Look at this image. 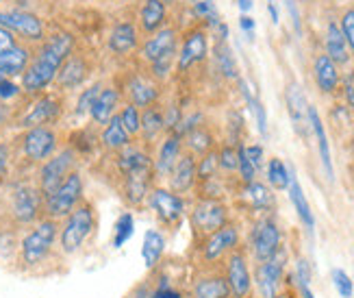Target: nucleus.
I'll return each mask as SVG.
<instances>
[{
  "instance_id": "6",
  "label": "nucleus",
  "mask_w": 354,
  "mask_h": 298,
  "mask_svg": "<svg viewBox=\"0 0 354 298\" xmlns=\"http://www.w3.org/2000/svg\"><path fill=\"white\" fill-rule=\"evenodd\" d=\"M192 229L198 235H211L213 231L222 229L226 222V207L218 198H200L189 211Z\"/></svg>"
},
{
  "instance_id": "18",
  "label": "nucleus",
  "mask_w": 354,
  "mask_h": 298,
  "mask_svg": "<svg viewBox=\"0 0 354 298\" xmlns=\"http://www.w3.org/2000/svg\"><path fill=\"white\" fill-rule=\"evenodd\" d=\"M285 98H287V112L291 122H294L296 131L304 135V129L309 127V105H306L302 87L298 83H289Z\"/></svg>"
},
{
  "instance_id": "12",
  "label": "nucleus",
  "mask_w": 354,
  "mask_h": 298,
  "mask_svg": "<svg viewBox=\"0 0 354 298\" xmlns=\"http://www.w3.org/2000/svg\"><path fill=\"white\" fill-rule=\"evenodd\" d=\"M22 146L30 161H46L57 148V135L48 127H33L26 131Z\"/></svg>"
},
{
  "instance_id": "53",
  "label": "nucleus",
  "mask_w": 354,
  "mask_h": 298,
  "mask_svg": "<svg viewBox=\"0 0 354 298\" xmlns=\"http://www.w3.org/2000/svg\"><path fill=\"white\" fill-rule=\"evenodd\" d=\"M243 150H245V157H248V161L254 168H259L261 161H263V148L261 146H243Z\"/></svg>"
},
{
  "instance_id": "16",
  "label": "nucleus",
  "mask_w": 354,
  "mask_h": 298,
  "mask_svg": "<svg viewBox=\"0 0 354 298\" xmlns=\"http://www.w3.org/2000/svg\"><path fill=\"white\" fill-rule=\"evenodd\" d=\"M196 168H198V164H196V157L192 152L178 157V161L174 164V168L170 172V190L174 194L180 196V194H187L192 190L196 179H198Z\"/></svg>"
},
{
  "instance_id": "19",
  "label": "nucleus",
  "mask_w": 354,
  "mask_h": 298,
  "mask_svg": "<svg viewBox=\"0 0 354 298\" xmlns=\"http://www.w3.org/2000/svg\"><path fill=\"white\" fill-rule=\"evenodd\" d=\"M176 51V35L172 28H159L155 35L148 37L146 44L142 46V57L148 61V64H155L157 59H161L163 55Z\"/></svg>"
},
{
  "instance_id": "45",
  "label": "nucleus",
  "mask_w": 354,
  "mask_h": 298,
  "mask_svg": "<svg viewBox=\"0 0 354 298\" xmlns=\"http://www.w3.org/2000/svg\"><path fill=\"white\" fill-rule=\"evenodd\" d=\"M330 277H333V283H335L337 292H339V296H342V298H352L354 281H352L342 268H335V270L330 272Z\"/></svg>"
},
{
  "instance_id": "59",
  "label": "nucleus",
  "mask_w": 354,
  "mask_h": 298,
  "mask_svg": "<svg viewBox=\"0 0 354 298\" xmlns=\"http://www.w3.org/2000/svg\"><path fill=\"white\" fill-rule=\"evenodd\" d=\"M163 298H183V292H180V290H176L174 286H170V288L165 290Z\"/></svg>"
},
{
  "instance_id": "13",
  "label": "nucleus",
  "mask_w": 354,
  "mask_h": 298,
  "mask_svg": "<svg viewBox=\"0 0 354 298\" xmlns=\"http://www.w3.org/2000/svg\"><path fill=\"white\" fill-rule=\"evenodd\" d=\"M283 268H285V253L279 250L272 259L259 263L257 268V286L263 298H276L279 294V283L283 279Z\"/></svg>"
},
{
  "instance_id": "43",
  "label": "nucleus",
  "mask_w": 354,
  "mask_h": 298,
  "mask_svg": "<svg viewBox=\"0 0 354 298\" xmlns=\"http://www.w3.org/2000/svg\"><path fill=\"white\" fill-rule=\"evenodd\" d=\"M218 168H220V157L215 152H207V155H203V161H200L196 168V177L207 183L215 177Z\"/></svg>"
},
{
  "instance_id": "60",
  "label": "nucleus",
  "mask_w": 354,
  "mask_h": 298,
  "mask_svg": "<svg viewBox=\"0 0 354 298\" xmlns=\"http://www.w3.org/2000/svg\"><path fill=\"white\" fill-rule=\"evenodd\" d=\"M237 5H239L241 11H250V9H252V3H250V0H237Z\"/></svg>"
},
{
  "instance_id": "48",
  "label": "nucleus",
  "mask_w": 354,
  "mask_h": 298,
  "mask_svg": "<svg viewBox=\"0 0 354 298\" xmlns=\"http://www.w3.org/2000/svg\"><path fill=\"white\" fill-rule=\"evenodd\" d=\"M218 157H220V168H224V170H237L239 157H237V150L233 146H224Z\"/></svg>"
},
{
  "instance_id": "47",
  "label": "nucleus",
  "mask_w": 354,
  "mask_h": 298,
  "mask_svg": "<svg viewBox=\"0 0 354 298\" xmlns=\"http://www.w3.org/2000/svg\"><path fill=\"white\" fill-rule=\"evenodd\" d=\"M237 157H239V164H237V170L241 172V177H243V181L245 183H250V181H254V175H257V168L248 161V157H245V150H243V146H239V150H237Z\"/></svg>"
},
{
  "instance_id": "57",
  "label": "nucleus",
  "mask_w": 354,
  "mask_h": 298,
  "mask_svg": "<svg viewBox=\"0 0 354 298\" xmlns=\"http://www.w3.org/2000/svg\"><path fill=\"white\" fill-rule=\"evenodd\" d=\"M268 11H270V15H272V22H274V24H279V9H276L274 0H270V3H268Z\"/></svg>"
},
{
  "instance_id": "44",
  "label": "nucleus",
  "mask_w": 354,
  "mask_h": 298,
  "mask_svg": "<svg viewBox=\"0 0 354 298\" xmlns=\"http://www.w3.org/2000/svg\"><path fill=\"white\" fill-rule=\"evenodd\" d=\"M102 91V85L96 83V85H91L89 89H85L81 96H79V103H76V116H85L89 114V109L94 107L96 98H98V94Z\"/></svg>"
},
{
  "instance_id": "49",
  "label": "nucleus",
  "mask_w": 354,
  "mask_h": 298,
  "mask_svg": "<svg viewBox=\"0 0 354 298\" xmlns=\"http://www.w3.org/2000/svg\"><path fill=\"white\" fill-rule=\"evenodd\" d=\"M294 279H296L298 288L309 286V281H311V265H309V261H306V259H298V263H296V272H294Z\"/></svg>"
},
{
  "instance_id": "55",
  "label": "nucleus",
  "mask_w": 354,
  "mask_h": 298,
  "mask_svg": "<svg viewBox=\"0 0 354 298\" xmlns=\"http://www.w3.org/2000/svg\"><path fill=\"white\" fill-rule=\"evenodd\" d=\"M239 26H241V30H245L248 40H252V35H254V20L250 18V15H241V18H239Z\"/></svg>"
},
{
  "instance_id": "37",
  "label": "nucleus",
  "mask_w": 354,
  "mask_h": 298,
  "mask_svg": "<svg viewBox=\"0 0 354 298\" xmlns=\"http://www.w3.org/2000/svg\"><path fill=\"white\" fill-rule=\"evenodd\" d=\"M243 196L248 198V202L254 207V209H270L274 205V196L270 194V190L259 181H250L245 183V190H243Z\"/></svg>"
},
{
  "instance_id": "14",
  "label": "nucleus",
  "mask_w": 354,
  "mask_h": 298,
  "mask_svg": "<svg viewBox=\"0 0 354 298\" xmlns=\"http://www.w3.org/2000/svg\"><path fill=\"white\" fill-rule=\"evenodd\" d=\"M0 26L24 35L26 40H41L44 26L33 13L26 11H0Z\"/></svg>"
},
{
  "instance_id": "36",
  "label": "nucleus",
  "mask_w": 354,
  "mask_h": 298,
  "mask_svg": "<svg viewBox=\"0 0 354 298\" xmlns=\"http://www.w3.org/2000/svg\"><path fill=\"white\" fill-rule=\"evenodd\" d=\"M165 20V5L163 0H146L142 7V26L146 33H157Z\"/></svg>"
},
{
  "instance_id": "25",
  "label": "nucleus",
  "mask_w": 354,
  "mask_h": 298,
  "mask_svg": "<svg viewBox=\"0 0 354 298\" xmlns=\"http://www.w3.org/2000/svg\"><path fill=\"white\" fill-rule=\"evenodd\" d=\"M189 298H230V290L226 279L220 274H207L196 279V283L192 286Z\"/></svg>"
},
{
  "instance_id": "1",
  "label": "nucleus",
  "mask_w": 354,
  "mask_h": 298,
  "mask_svg": "<svg viewBox=\"0 0 354 298\" xmlns=\"http://www.w3.org/2000/svg\"><path fill=\"white\" fill-rule=\"evenodd\" d=\"M72 46H74V37L68 33L53 35L48 42H46V46L39 51L35 61L22 74L24 91L35 94V91H41V89L48 87L57 78L61 66H64V61L70 57Z\"/></svg>"
},
{
  "instance_id": "41",
  "label": "nucleus",
  "mask_w": 354,
  "mask_h": 298,
  "mask_svg": "<svg viewBox=\"0 0 354 298\" xmlns=\"http://www.w3.org/2000/svg\"><path fill=\"white\" fill-rule=\"evenodd\" d=\"M268 179L272 183V187L276 190H287L289 187V170L281 159H272L268 166Z\"/></svg>"
},
{
  "instance_id": "4",
  "label": "nucleus",
  "mask_w": 354,
  "mask_h": 298,
  "mask_svg": "<svg viewBox=\"0 0 354 298\" xmlns=\"http://www.w3.org/2000/svg\"><path fill=\"white\" fill-rule=\"evenodd\" d=\"M83 198V179L79 172H70L66 181L57 190L44 198V209L50 220H59L72 213V209L79 205Z\"/></svg>"
},
{
  "instance_id": "30",
  "label": "nucleus",
  "mask_w": 354,
  "mask_h": 298,
  "mask_svg": "<svg viewBox=\"0 0 354 298\" xmlns=\"http://www.w3.org/2000/svg\"><path fill=\"white\" fill-rule=\"evenodd\" d=\"M137 46V30L133 24L129 22H122V24H115L111 35H109V49L111 53L115 55H129L133 49Z\"/></svg>"
},
{
  "instance_id": "56",
  "label": "nucleus",
  "mask_w": 354,
  "mask_h": 298,
  "mask_svg": "<svg viewBox=\"0 0 354 298\" xmlns=\"http://www.w3.org/2000/svg\"><path fill=\"white\" fill-rule=\"evenodd\" d=\"M346 98H348L350 107H354V76L346 81Z\"/></svg>"
},
{
  "instance_id": "24",
  "label": "nucleus",
  "mask_w": 354,
  "mask_h": 298,
  "mask_svg": "<svg viewBox=\"0 0 354 298\" xmlns=\"http://www.w3.org/2000/svg\"><path fill=\"white\" fill-rule=\"evenodd\" d=\"M59 112H61L59 100L53 98V96H46V98L37 100L33 107H30V112L22 118V127H26V129L41 127V124L55 120L59 116Z\"/></svg>"
},
{
  "instance_id": "23",
  "label": "nucleus",
  "mask_w": 354,
  "mask_h": 298,
  "mask_svg": "<svg viewBox=\"0 0 354 298\" xmlns=\"http://www.w3.org/2000/svg\"><path fill=\"white\" fill-rule=\"evenodd\" d=\"M309 127L313 129L315 137H317V148H319V157H322V166H324L326 179L333 181L335 179V168H333V159H330V148H328V137H326V129L324 122H322L317 109L309 105Z\"/></svg>"
},
{
  "instance_id": "10",
  "label": "nucleus",
  "mask_w": 354,
  "mask_h": 298,
  "mask_svg": "<svg viewBox=\"0 0 354 298\" xmlns=\"http://www.w3.org/2000/svg\"><path fill=\"white\" fill-rule=\"evenodd\" d=\"M226 283L230 290V298H245L252 288V277L248 270V261H245L243 253L233 250L226 263Z\"/></svg>"
},
{
  "instance_id": "7",
  "label": "nucleus",
  "mask_w": 354,
  "mask_h": 298,
  "mask_svg": "<svg viewBox=\"0 0 354 298\" xmlns=\"http://www.w3.org/2000/svg\"><path fill=\"white\" fill-rule=\"evenodd\" d=\"M74 168V150L66 148L61 150L59 155H55L53 159H48L44 164L41 172H39V192L41 196H50L57 187L66 181V177L72 172Z\"/></svg>"
},
{
  "instance_id": "52",
  "label": "nucleus",
  "mask_w": 354,
  "mask_h": 298,
  "mask_svg": "<svg viewBox=\"0 0 354 298\" xmlns=\"http://www.w3.org/2000/svg\"><path fill=\"white\" fill-rule=\"evenodd\" d=\"M15 46H18V44H15L11 30H7L5 26H0V55L11 51V49H15Z\"/></svg>"
},
{
  "instance_id": "33",
  "label": "nucleus",
  "mask_w": 354,
  "mask_h": 298,
  "mask_svg": "<svg viewBox=\"0 0 354 298\" xmlns=\"http://www.w3.org/2000/svg\"><path fill=\"white\" fill-rule=\"evenodd\" d=\"M100 139H102L104 148H109V150H122L124 146L131 144V135L127 133L124 127H122V122H120V116H118V114L104 124L102 137H100Z\"/></svg>"
},
{
  "instance_id": "58",
  "label": "nucleus",
  "mask_w": 354,
  "mask_h": 298,
  "mask_svg": "<svg viewBox=\"0 0 354 298\" xmlns=\"http://www.w3.org/2000/svg\"><path fill=\"white\" fill-rule=\"evenodd\" d=\"M7 155H9V150H7V146L3 144V146H0V172H3V170L7 168Z\"/></svg>"
},
{
  "instance_id": "11",
  "label": "nucleus",
  "mask_w": 354,
  "mask_h": 298,
  "mask_svg": "<svg viewBox=\"0 0 354 298\" xmlns=\"http://www.w3.org/2000/svg\"><path fill=\"white\" fill-rule=\"evenodd\" d=\"M237 244H239V229L233 225H224L222 229L207 235V240L203 242V259L209 263L218 261L226 253H233Z\"/></svg>"
},
{
  "instance_id": "61",
  "label": "nucleus",
  "mask_w": 354,
  "mask_h": 298,
  "mask_svg": "<svg viewBox=\"0 0 354 298\" xmlns=\"http://www.w3.org/2000/svg\"><path fill=\"white\" fill-rule=\"evenodd\" d=\"M300 292H302V298H315L309 286H304V288H300Z\"/></svg>"
},
{
  "instance_id": "3",
  "label": "nucleus",
  "mask_w": 354,
  "mask_h": 298,
  "mask_svg": "<svg viewBox=\"0 0 354 298\" xmlns=\"http://www.w3.org/2000/svg\"><path fill=\"white\" fill-rule=\"evenodd\" d=\"M57 240V222L55 220H41L33 231L24 235L20 244V259L26 268H35V265L44 263L46 257L50 255V250Z\"/></svg>"
},
{
  "instance_id": "40",
  "label": "nucleus",
  "mask_w": 354,
  "mask_h": 298,
  "mask_svg": "<svg viewBox=\"0 0 354 298\" xmlns=\"http://www.w3.org/2000/svg\"><path fill=\"white\" fill-rule=\"evenodd\" d=\"M118 116H120L122 127L127 129L129 135L135 137V135H140V133H142V112H140V107H135V105L129 103Z\"/></svg>"
},
{
  "instance_id": "8",
  "label": "nucleus",
  "mask_w": 354,
  "mask_h": 298,
  "mask_svg": "<svg viewBox=\"0 0 354 298\" xmlns=\"http://www.w3.org/2000/svg\"><path fill=\"white\" fill-rule=\"evenodd\" d=\"M281 250V229L272 218L259 220L252 231V253L259 263L272 259Z\"/></svg>"
},
{
  "instance_id": "31",
  "label": "nucleus",
  "mask_w": 354,
  "mask_h": 298,
  "mask_svg": "<svg viewBox=\"0 0 354 298\" xmlns=\"http://www.w3.org/2000/svg\"><path fill=\"white\" fill-rule=\"evenodd\" d=\"M315 81H317V87L322 91H335L337 85H339V72H337V66L330 61L328 55H319L315 59Z\"/></svg>"
},
{
  "instance_id": "50",
  "label": "nucleus",
  "mask_w": 354,
  "mask_h": 298,
  "mask_svg": "<svg viewBox=\"0 0 354 298\" xmlns=\"http://www.w3.org/2000/svg\"><path fill=\"white\" fill-rule=\"evenodd\" d=\"M342 33L346 37V42L350 44V49L354 51V9L344 13V20H342Z\"/></svg>"
},
{
  "instance_id": "27",
  "label": "nucleus",
  "mask_w": 354,
  "mask_h": 298,
  "mask_svg": "<svg viewBox=\"0 0 354 298\" xmlns=\"http://www.w3.org/2000/svg\"><path fill=\"white\" fill-rule=\"evenodd\" d=\"M118 105H120V91L115 87H102L94 107L89 109L91 120H94L96 124H106L115 116Z\"/></svg>"
},
{
  "instance_id": "2",
  "label": "nucleus",
  "mask_w": 354,
  "mask_h": 298,
  "mask_svg": "<svg viewBox=\"0 0 354 298\" xmlns=\"http://www.w3.org/2000/svg\"><path fill=\"white\" fill-rule=\"evenodd\" d=\"M96 229V213L94 207L87 202H79L70 216H66V225L59 233V244L66 255H74L83 248L89 235Z\"/></svg>"
},
{
  "instance_id": "51",
  "label": "nucleus",
  "mask_w": 354,
  "mask_h": 298,
  "mask_svg": "<svg viewBox=\"0 0 354 298\" xmlns=\"http://www.w3.org/2000/svg\"><path fill=\"white\" fill-rule=\"evenodd\" d=\"M20 94V87L15 85L11 78H5L0 76V98L3 100H9V98H15Z\"/></svg>"
},
{
  "instance_id": "26",
  "label": "nucleus",
  "mask_w": 354,
  "mask_h": 298,
  "mask_svg": "<svg viewBox=\"0 0 354 298\" xmlns=\"http://www.w3.org/2000/svg\"><path fill=\"white\" fill-rule=\"evenodd\" d=\"M289 198H291V205L296 207L298 218L302 220V225L306 227V231L313 233V229H315V218H313L309 200H306V196L302 192V185L296 179V175H294V170H289Z\"/></svg>"
},
{
  "instance_id": "54",
  "label": "nucleus",
  "mask_w": 354,
  "mask_h": 298,
  "mask_svg": "<svg viewBox=\"0 0 354 298\" xmlns=\"http://www.w3.org/2000/svg\"><path fill=\"white\" fill-rule=\"evenodd\" d=\"M285 7H287V11H289V15H291V22H294L296 33L300 35L302 26H300V13H298V7H296V0H285Z\"/></svg>"
},
{
  "instance_id": "9",
  "label": "nucleus",
  "mask_w": 354,
  "mask_h": 298,
  "mask_svg": "<svg viewBox=\"0 0 354 298\" xmlns=\"http://www.w3.org/2000/svg\"><path fill=\"white\" fill-rule=\"evenodd\" d=\"M41 205V192L33 185H18L11 196V211L20 225H30L37 220Z\"/></svg>"
},
{
  "instance_id": "15",
  "label": "nucleus",
  "mask_w": 354,
  "mask_h": 298,
  "mask_svg": "<svg viewBox=\"0 0 354 298\" xmlns=\"http://www.w3.org/2000/svg\"><path fill=\"white\" fill-rule=\"evenodd\" d=\"M118 170L122 177L140 175V172H155V159H150L146 150L129 144L118 155Z\"/></svg>"
},
{
  "instance_id": "5",
  "label": "nucleus",
  "mask_w": 354,
  "mask_h": 298,
  "mask_svg": "<svg viewBox=\"0 0 354 298\" xmlns=\"http://www.w3.org/2000/svg\"><path fill=\"white\" fill-rule=\"evenodd\" d=\"M146 202L159 218V222L165 227H176L183 220L185 209H187L185 198L174 194L172 190H167V187H152Z\"/></svg>"
},
{
  "instance_id": "28",
  "label": "nucleus",
  "mask_w": 354,
  "mask_h": 298,
  "mask_svg": "<svg viewBox=\"0 0 354 298\" xmlns=\"http://www.w3.org/2000/svg\"><path fill=\"white\" fill-rule=\"evenodd\" d=\"M87 72L89 70H87L85 59H81V57H68L64 68H61L59 74H57V83L64 89H74V87H79L85 81Z\"/></svg>"
},
{
  "instance_id": "34",
  "label": "nucleus",
  "mask_w": 354,
  "mask_h": 298,
  "mask_svg": "<svg viewBox=\"0 0 354 298\" xmlns=\"http://www.w3.org/2000/svg\"><path fill=\"white\" fill-rule=\"evenodd\" d=\"M326 53L333 64H346L348 61V42L337 24H328L326 33Z\"/></svg>"
},
{
  "instance_id": "20",
  "label": "nucleus",
  "mask_w": 354,
  "mask_h": 298,
  "mask_svg": "<svg viewBox=\"0 0 354 298\" xmlns=\"http://www.w3.org/2000/svg\"><path fill=\"white\" fill-rule=\"evenodd\" d=\"M178 157H180V135L170 133L163 139V144L159 146V155L155 159V179L170 177V172H172L174 164L178 161Z\"/></svg>"
},
{
  "instance_id": "17",
  "label": "nucleus",
  "mask_w": 354,
  "mask_h": 298,
  "mask_svg": "<svg viewBox=\"0 0 354 298\" xmlns=\"http://www.w3.org/2000/svg\"><path fill=\"white\" fill-rule=\"evenodd\" d=\"M207 51H209L207 35L203 33V30H194V33H189L183 44L180 53L176 55L178 57V61H176L178 72H187L194 64H198V61H205Z\"/></svg>"
},
{
  "instance_id": "42",
  "label": "nucleus",
  "mask_w": 354,
  "mask_h": 298,
  "mask_svg": "<svg viewBox=\"0 0 354 298\" xmlns=\"http://www.w3.org/2000/svg\"><path fill=\"white\" fill-rule=\"evenodd\" d=\"M215 59H218V68L226 78H235L237 76V64L233 59V53H230L228 46L222 42L218 44V51H215Z\"/></svg>"
},
{
  "instance_id": "46",
  "label": "nucleus",
  "mask_w": 354,
  "mask_h": 298,
  "mask_svg": "<svg viewBox=\"0 0 354 298\" xmlns=\"http://www.w3.org/2000/svg\"><path fill=\"white\" fill-rule=\"evenodd\" d=\"M194 11L198 18L203 20H209L211 24H218V9H215V3L213 0H194Z\"/></svg>"
},
{
  "instance_id": "29",
  "label": "nucleus",
  "mask_w": 354,
  "mask_h": 298,
  "mask_svg": "<svg viewBox=\"0 0 354 298\" xmlns=\"http://www.w3.org/2000/svg\"><path fill=\"white\" fill-rule=\"evenodd\" d=\"M165 253V238L163 233L157 229H148L144 235V244H142V259L146 263L148 270H155L161 257Z\"/></svg>"
},
{
  "instance_id": "32",
  "label": "nucleus",
  "mask_w": 354,
  "mask_h": 298,
  "mask_svg": "<svg viewBox=\"0 0 354 298\" xmlns=\"http://www.w3.org/2000/svg\"><path fill=\"white\" fill-rule=\"evenodd\" d=\"M26 64H28V51L22 49V46H15V49L0 55V76L11 78L24 74Z\"/></svg>"
},
{
  "instance_id": "21",
  "label": "nucleus",
  "mask_w": 354,
  "mask_h": 298,
  "mask_svg": "<svg viewBox=\"0 0 354 298\" xmlns=\"http://www.w3.org/2000/svg\"><path fill=\"white\" fill-rule=\"evenodd\" d=\"M127 91H129L131 105H135V107H150V105H155L159 98L157 83L148 76H142V74L131 78L129 85H127Z\"/></svg>"
},
{
  "instance_id": "62",
  "label": "nucleus",
  "mask_w": 354,
  "mask_h": 298,
  "mask_svg": "<svg viewBox=\"0 0 354 298\" xmlns=\"http://www.w3.org/2000/svg\"><path fill=\"white\" fill-rule=\"evenodd\" d=\"M276 298H287V296H276Z\"/></svg>"
},
{
  "instance_id": "39",
  "label": "nucleus",
  "mask_w": 354,
  "mask_h": 298,
  "mask_svg": "<svg viewBox=\"0 0 354 298\" xmlns=\"http://www.w3.org/2000/svg\"><path fill=\"white\" fill-rule=\"evenodd\" d=\"M185 142H187L192 155H207V152H211L213 137H211V133L207 129L198 127L192 133H187V139H185Z\"/></svg>"
},
{
  "instance_id": "22",
  "label": "nucleus",
  "mask_w": 354,
  "mask_h": 298,
  "mask_svg": "<svg viewBox=\"0 0 354 298\" xmlns=\"http://www.w3.org/2000/svg\"><path fill=\"white\" fill-rule=\"evenodd\" d=\"M152 179H155V172H140V175L124 177V198L129 205H144L152 190Z\"/></svg>"
},
{
  "instance_id": "38",
  "label": "nucleus",
  "mask_w": 354,
  "mask_h": 298,
  "mask_svg": "<svg viewBox=\"0 0 354 298\" xmlns=\"http://www.w3.org/2000/svg\"><path fill=\"white\" fill-rule=\"evenodd\" d=\"M133 233H135V218L131 211H124L115 220V227H113V240H111L113 248L124 246L133 238Z\"/></svg>"
},
{
  "instance_id": "35",
  "label": "nucleus",
  "mask_w": 354,
  "mask_h": 298,
  "mask_svg": "<svg viewBox=\"0 0 354 298\" xmlns=\"http://www.w3.org/2000/svg\"><path fill=\"white\" fill-rule=\"evenodd\" d=\"M165 131V120H163V112L157 105H150L142 112V133L146 142H152L157 135H161Z\"/></svg>"
}]
</instances>
